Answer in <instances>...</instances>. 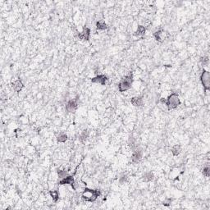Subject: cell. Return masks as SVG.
Segmentation results:
<instances>
[{
  "label": "cell",
  "mask_w": 210,
  "mask_h": 210,
  "mask_svg": "<svg viewBox=\"0 0 210 210\" xmlns=\"http://www.w3.org/2000/svg\"><path fill=\"white\" fill-rule=\"evenodd\" d=\"M127 181H128V177H127V176L126 175H123V176H121L120 179H119V182L121 184V185H123V184H125L127 182Z\"/></svg>",
  "instance_id": "cell-22"
},
{
  "label": "cell",
  "mask_w": 210,
  "mask_h": 210,
  "mask_svg": "<svg viewBox=\"0 0 210 210\" xmlns=\"http://www.w3.org/2000/svg\"><path fill=\"white\" fill-rule=\"evenodd\" d=\"M100 195H101V192L98 190H92V189H89V188H85L84 191L82 192L81 198L85 201L94 202L97 200V198Z\"/></svg>",
  "instance_id": "cell-1"
},
{
  "label": "cell",
  "mask_w": 210,
  "mask_h": 210,
  "mask_svg": "<svg viewBox=\"0 0 210 210\" xmlns=\"http://www.w3.org/2000/svg\"><path fill=\"white\" fill-rule=\"evenodd\" d=\"M145 31H146L145 27H143V26H139L136 31L135 32V36H138V37H141V36H144Z\"/></svg>",
  "instance_id": "cell-14"
},
{
  "label": "cell",
  "mask_w": 210,
  "mask_h": 210,
  "mask_svg": "<svg viewBox=\"0 0 210 210\" xmlns=\"http://www.w3.org/2000/svg\"><path fill=\"white\" fill-rule=\"evenodd\" d=\"M58 184L60 186H63V185H71L72 187L73 188V190H75L76 188L74 186V178H73V176H67L65 177L64 178L61 179L59 181Z\"/></svg>",
  "instance_id": "cell-8"
},
{
  "label": "cell",
  "mask_w": 210,
  "mask_h": 210,
  "mask_svg": "<svg viewBox=\"0 0 210 210\" xmlns=\"http://www.w3.org/2000/svg\"><path fill=\"white\" fill-rule=\"evenodd\" d=\"M90 36V29L85 27L83 28V31L78 34V38L81 40H89Z\"/></svg>",
  "instance_id": "cell-9"
},
{
  "label": "cell",
  "mask_w": 210,
  "mask_h": 210,
  "mask_svg": "<svg viewBox=\"0 0 210 210\" xmlns=\"http://www.w3.org/2000/svg\"><path fill=\"white\" fill-rule=\"evenodd\" d=\"M96 29L98 31H105L107 29V25L104 22H98L96 23Z\"/></svg>",
  "instance_id": "cell-17"
},
{
  "label": "cell",
  "mask_w": 210,
  "mask_h": 210,
  "mask_svg": "<svg viewBox=\"0 0 210 210\" xmlns=\"http://www.w3.org/2000/svg\"><path fill=\"white\" fill-rule=\"evenodd\" d=\"M154 179V175L153 173L152 172H145L144 175L143 176V181H145V182H150V181H153Z\"/></svg>",
  "instance_id": "cell-13"
},
{
  "label": "cell",
  "mask_w": 210,
  "mask_h": 210,
  "mask_svg": "<svg viewBox=\"0 0 210 210\" xmlns=\"http://www.w3.org/2000/svg\"><path fill=\"white\" fill-rule=\"evenodd\" d=\"M181 152V148L179 144H176L172 148V153L173 154V156H178Z\"/></svg>",
  "instance_id": "cell-16"
},
{
  "label": "cell",
  "mask_w": 210,
  "mask_h": 210,
  "mask_svg": "<svg viewBox=\"0 0 210 210\" xmlns=\"http://www.w3.org/2000/svg\"><path fill=\"white\" fill-rule=\"evenodd\" d=\"M203 174L204 177H209L210 176V168H209V166L207 165L206 167H204V169H203Z\"/></svg>",
  "instance_id": "cell-21"
},
{
  "label": "cell",
  "mask_w": 210,
  "mask_h": 210,
  "mask_svg": "<svg viewBox=\"0 0 210 210\" xmlns=\"http://www.w3.org/2000/svg\"><path fill=\"white\" fill-rule=\"evenodd\" d=\"M200 81L202 82V85L204 86V91L207 92L210 89V74L209 72L206 70H203L201 76H200Z\"/></svg>",
  "instance_id": "cell-4"
},
{
  "label": "cell",
  "mask_w": 210,
  "mask_h": 210,
  "mask_svg": "<svg viewBox=\"0 0 210 210\" xmlns=\"http://www.w3.org/2000/svg\"><path fill=\"white\" fill-rule=\"evenodd\" d=\"M49 195H51L54 202H55V203L58 202V200H59V193H58V190H50Z\"/></svg>",
  "instance_id": "cell-19"
},
{
  "label": "cell",
  "mask_w": 210,
  "mask_h": 210,
  "mask_svg": "<svg viewBox=\"0 0 210 210\" xmlns=\"http://www.w3.org/2000/svg\"><path fill=\"white\" fill-rule=\"evenodd\" d=\"M165 104L166 106L167 107V108L170 110L177 108L181 104V100L179 98L178 94L177 93H172V94H170L166 99Z\"/></svg>",
  "instance_id": "cell-3"
},
{
  "label": "cell",
  "mask_w": 210,
  "mask_h": 210,
  "mask_svg": "<svg viewBox=\"0 0 210 210\" xmlns=\"http://www.w3.org/2000/svg\"><path fill=\"white\" fill-rule=\"evenodd\" d=\"M57 140L60 143H64L67 140V135L66 133L61 132L60 134L57 136Z\"/></svg>",
  "instance_id": "cell-18"
},
{
  "label": "cell",
  "mask_w": 210,
  "mask_h": 210,
  "mask_svg": "<svg viewBox=\"0 0 210 210\" xmlns=\"http://www.w3.org/2000/svg\"><path fill=\"white\" fill-rule=\"evenodd\" d=\"M67 170H58V177H59V178L63 179L65 177H67Z\"/></svg>",
  "instance_id": "cell-20"
},
{
  "label": "cell",
  "mask_w": 210,
  "mask_h": 210,
  "mask_svg": "<svg viewBox=\"0 0 210 210\" xmlns=\"http://www.w3.org/2000/svg\"><path fill=\"white\" fill-rule=\"evenodd\" d=\"M200 61H201L202 63H203L204 65H208L209 59V57H203V58H201V59H200Z\"/></svg>",
  "instance_id": "cell-23"
},
{
  "label": "cell",
  "mask_w": 210,
  "mask_h": 210,
  "mask_svg": "<svg viewBox=\"0 0 210 210\" xmlns=\"http://www.w3.org/2000/svg\"><path fill=\"white\" fill-rule=\"evenodd\" d=\"M153 37H154V39L156 40L157 41H158V42H163V41L165 40L168 37V33L164 31V30H158V31H157L153 33Z\"/></svg>",
  "instance_id": "cell-5"
},
{
  "label": "cell",
  "mask_w": 210,
  "mask_h": 210,
  "mask_svg": "<svg viewBox=\"0 0 210 210\" xmlns=\"http://www.w3.org/2000/svg\"><path fill=\"white\" fill-rule=\"evenodd\" d=\"M130 103L135 107H141V106H143L144 104L143 97H141V96L133 97L130 99Z\"/></svg>",
  "instance_id": "cell-11"
},
{
  "label": "cell",
  "mask_w": 210,
  "mask_h": 210,
  "mask_svg": "<svg viewBox=\"0 0 210 210\" xmlns=\"http://www.w3.org/2000/svg\"><path fill=\"white\" fill-rule=\"evenodd\" d=\"M141 158H142V152L140 150H138V149L135 150L132 153V155H131V161L135 163H139L140 161Z\"/></svg>",
  "instance_id": "cell-12"
},
{
  "label": "cell",
  "mask_w": 210,
  "mask_h": 210,
  "mask_svg": "<svg viewBox=\"0 0 210 210\" xmlns=\"http://www.w3.org/2000/svg\"><path fill=\"white\" fill-rule=\"evenodd\" d=\"M88 138H89V131L87 130H85L82 131V133H81L80 137H79V140H80V141H81V143L84 144L85 143V141L87 140Z\"/></svg>",
  "instance_id": "cell-15"
},
{
  "label": "cell",
  "mask_w": 210,
  "mask_h": 210,
  "mask_svg": "<svg viewBox=\"0 0 210 210\" xmlns=\"http://www.w3.org/2000/svg\"><path fill=\"white\" fill-rule=\"evenodd\" d=\"M133 83V75L130 72L128 75L124 76L118 84V90L120 92H125L131 88Z\"/></svg>",
  "instance_id": "cell-2"
},
{
  "label": "cell",
  "mask_w": 210,
  "mask_h": 210,
  "mask_svg": "<svg viewBox=\"0 0 210 210\" xmlns=\"http://www.w3.org/2000/svg\"><path fill=\"white\" fill-rule=\"evenodd\" d=\"M107 77L105 75H103V74H100V75H98V76H94L91 79V82L92 83H95V84H99L101 85H104L106 83H107Z\"/></svg>",
  "instance_id": "cell-7"
},
{
  "label": "cell",
  "mask_w": 210,
  "mask_h": 210,
  "mask_svg": "<svg viewBox=\"0 0 210 210\" xmlns=\"http://www.w3.org/2000/svg\"><path fill=\"white\" fill-rule=\"evenodd\" d=\"M78 107V103H77V99H71L69 100L66 104V109L68 112H76V109Z\"/></svg>",
  "instance_id": "cell-6"
},
{
  "label": "cell",
  "mask_w": 210,
  "mask_h": 210,
  "mask_svg": "<svg viewBox=\"0 0 210 210\" xmlns=\"http://www.w3.org/2000/svg\"><path fill=\"white\" fill-rule=\"evenodd\" d=\"M12 88L13 89L15 92H17V93L20 92V91H22V89L24 88V85H23L22 81H21L20 79L16 80V81L12 83Z\"/></svg>",
  "instance_id": "cell-10"
},
{
  "label": "cell",
  "mask_w": 210,
  "mask_h": 210,
  "mask_svg": "<svg viewBox=\"0 0 210 210\" xmlns=\"http://www.w3.org/2000/svg\"><path fill=\"white\" fill-rule=\"evenodd\" d=\"M171 203H172V200L171 199H166L165 200L163 201V204L167 207V206L171 205Z\"/></svg>",
  "instance_id": "cell-24"
}]
</instances>
